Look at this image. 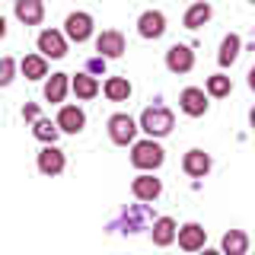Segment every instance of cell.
<instances>
[{"instance_id":"ac0fdd59","label":"cell","mask_w":255,"mask_h":255,"mask_svg":"<svg viewBox=\"0 0 255 255\" xmlns=\"http://www.w3.org/2000/svg\"><path fill=\"white\" fill-rule=\"evenodd\" d=\"M220 249H223L220 255H246L249 252V236L243 230H230V233H223Z\"/></svg>"},{"instance_id":"9c48e42d","label":"cell","mask_w":255,"mask_h":255,"mask_svg":"<svg viewBox=\"0 0 255 255\" xmlns=\"http://www.w3.org/2000/svg\"><path fill=\"white\" fill-rule=\"evenodd\" d=\"M137 32H140V38H150V42L163 38V32H166V16L159 13V10H147V13H140V19H137Z\"/></svg>"},{"instance_id":"ba28073f","label":"cell","mask_w":255,"mask_h":255,"mask_svg":"<svg viewBox=\"0 0 255 255\" xmlns=\"http://www.w3.org/2000/svg\"><path fill=\"white\" fill-rule=\"evenodd\" d=\"M175 239H179V246L185 252H198V249H204V243H207V230L201 223H185V227L175 230Z\"/></svg>"},{"instance_id":"8fae6325","label":"cell","mask_w":255,"mask_h":255,"mask_svg":"<svg viewBox=\"0 0 255 255\" xmlns=\"http://www.w3.org/2000/svg\"><path fill=\"white\" fill-rule=\"evenodd\" d=\"M166 67H169L172 74H188V70L195 67V51H191L188 45H172L169 51H166Z\"/></svg>"},{"instance_id":"cb8c5ba5","label":"cell","mask_w":255,"mask_h":255,"mask_svg":"<svg viewBox=\"0 0 255 255\" xmlns=\"http://www.w3.org/2000/svg\"><path fill=\"white\" fill-rule=\"evenodd\" d=\"M204 93H207V96H214V99H223V96H230V93H233V83H230V77L214 74V77H207Z\"/></svg>"},{"instance_id":"277c9868","label":"cell","mask_w":255,"mask_h":255,"mask_svg":"<svg viewBox=\"0 0 255 255\" xmlns=\"http://www.w3.org/2000/svg\"><path fill=\"white\" fill-rule=\"evenodd\" d=\"M64 35L70 38V42H86V38L93 35V16L90 13H83V10H77V13H70L67 19H64Z\"/></svg>"},{"instance_id":"4316f807","label":"cell","mask_w":255,"mask_h":255,"mask_svg":"<svg viewBox=\"0 0 255 255\" xmlns=\"http://www.w3.org/2000/svg\"><path fill=\"white\" fill-rule=\"evenodd\" d=\"M22 118H29V122H35V118H38V106H35V102H29V106L22 109Z\"/></svg>"},{"instance_id":"3957f363","label":"cell","mask_w":255,"mask_h":255,"mask_svg":"<svg viewBox=\"0 0 255 255\" xmlns=\"http://www.w3.org/2000/svg\"><path fill=\"white\" fill-rule=\"evenodd\" d=\"M109 137H112V143H118V147L134 143V137H137V122H134L131 115H125V112L112 115L109 118Z\"/></svg>"},{"instance_id":"8992f818","label":"cell","mask_w":255,"mask_h":255,"mask_svg":"<svg viewBox=\"0 0 255 255\" xmlns=\"http://www.w3.org/2000/svg\"><path fill=\"white\" fill-rule=\"evenodd\" d=\"M125 35L118 29H106L102 35H96V51H99V58L102 61H109V58H122L125 54Z\"/></svg>"},{"instance_id":"484cf974","label":"cell","mask_w":255,"mask_h":255,"mask_svg":"<svg viewBox=\"0 0 255 255\" xmlns=\"http://www.w3.org/2000/svg\"><path fill=\"white\" fill-rule=\"evenodd\" d=\"M13 77H16V61L3 54V58H0V86H10Z\"/></svg>"},{"instance_id":"f546056e","label":"cell","mask_w":255,"mask_h":255,"mask_svg":"<svg viewBox=\"0 0 255 255\" xmlns=\"http://www.w3.org/2000/svg\"><path fill=\"white\" fill-rule=\"evenodd\" d=\"M201 255H220V252H214V249H198Z\"/></svg>"},{"instance_id":"5b68a950","label":"cell","mask_w":255,"mask_h":255,"mask_svg":"<svg viewBox=\"0 0 255 255\" xmlns=\"http://www.w3.org/2000/svg\"><path fill=\"white\" fill-rule=\"evenodd\" d=\"M64 166H67V156H64V150H58L54 143H45L42 150H38V172L42 175H61Z\"/></svg>"},{"instance_id":"7c38bea8","label":"cell","mask_w":255,"mask_h":255,"mask_svg":"<svg viewBox=\"0 0 255 255\" xmlns=\"http://www.w3.org/2000/svg\"><path fill=\"white\" fill-rule=\"evenodd\" d=\"M131 191H134V198H137V201H156V198L163 195V182L153 179L150 172H140L137 179L131 182Z\"/></svg>"},{"instance_id":"30bf717a","label":"cell","mask_w":255,"mask_h":255,"mask_svg":"<svg viewBox=\"0 0 255 255\" xmlns=\"http://www.w3.org/2000/svg\"><path fill=\"white\" fill-rule=\"evenodd\" d=\"M179 106H182L185 115L201 118L204 112H207V93L198 90V86H188V90H182V96H179Z\"/></svg>"},{"instance_id":"ffe728a7","label":"cell","mask_w":255,"mask_h":255,"mask_svg":"<svg viewBox=\"0 0 255 255\" xmlns=\"http://www.w3.org/2000/svg\"><path fill=\"white\" fill-rule=\"evenodd\" d=\"M214 16V10H211V3H204V0H195V3L188 6V13H185V29H201L207 19Z\"/></svg>"},{"instance_id":"e0dca14e","label":"cell","mask_w":255,"mask_h":255,"mask_svg":"<svg viewBox=\"0 0 255 255\" xmlns=\"http://www.w3.org/2000/svg\"><path fill=\"white\" fill-rule=\"evenodd\" d=\"M102 93H106L112 102H128V99H131V93H134V86H131V80H128V77H109L106 86H102Z\"/></svg>"},{"instance_id":"9a60e30c","label":"cell","mask_w":255,"mask_h":255,"mask_svg":"<svg viewBox=\"0 0 255 255\" xmlns=\"http://www.w3.org/2000/svg\"><path fill=\"white\" fill-rule=\"evenodd\" d=\"M182 169H185L188 175H195V179H204V175L211 172V156L195 147V150L185 153V159H182Z\"/></svg>"},{"instance_id":"52a82bcc","label":"cell","mask_w":255,"mask_h":255,"mask_svg":"<svg viewBox=\"0 0 255 255\" xmlns=\"http://www.w3.org/2000/svg\"><path fill=\"white\" fill-rule=\"evenodd\" d=\"M38 51H42V58H54L61 61L64 54H67V38H64V32H54V29H45L42 35H38Z\"/></svg>"},{"instance_id":"603a6c76","label":"cell","mask_w":255,"mask_h":255,"mask_svg":"<svg viewBox=\"0 0 255 255\" xmlns=\"http://www.w3.org/2000/svg\"><path fill=\"white\" fill-rule=\"evenodd\" d=\"M19 67H22V74H26V80H42V77H48V61L42 58V54H26Z\"/></svg>"},{"instance_id":"5bb4252c","label":"cell","mask_w":255,"mask_h":255,"mask_svg":"<svg viewBox=\"0 0 255 255\" xmlns=\"http://www.w3.org/2000/svg\"><path fill=\"white\" fill-rule=\"evenodd\" d=\"M13 13L22 26H38V22L45 19V3L42 0H16Z\"/></svg>"},{"instance_id":"6da1fadb","label":"cell","mask_w":255,"mask_h":255,"mask_svg":"<svg viewBox=\"0 0 255 255\" xmlns=\"http://www.w3.org/2000/svg\"><path fill=\"white\" fill-rule=\"evenodd\" d=\"M175 128V118H172V112L169 109H163V106H150V109H143L140 112V122H137V131H143L147 137H166Z\"/></svg>"},{"instance_id":"d4e9b609","label":"cell","mask_w":255,"mask_h":255,"mask_svg":"<svg viewBox=\"0 0 255 255\" xmlns=\"http://www.w3.org/2000/svg\"><path fill=\"white\" fill-rule=\"evenodd\" d=\"M32 134H35L42 143H54L61 137V131H58V125L51 122V118H35V128H32Z\"/></svg>"},{"instance_id":"7a4b0ae2","label":"cell","mask_w":255,"mask_h":255,"mask_svg":"<svg viewBox=\"0 0 255 255\" xmlns=\"http://www.w3.org/2000/svg\"><path fill=\"white\" fill-rule=\"evenodd\" d=\"M163 159H166V150L159 147L153 137L134 140V143H131V166H134V169L153 172V169H159V166H163Z\"/></svg>"},{"instance_id":"4fadbf2b","label":"cell","mask_w":255,"mask_h":255,"mask_svg":"<svg viewBox=\"0 0 255 255\" xmlns=\"http://www.w3.org/2000/svg\"><path fill=\"white\" fill-rule=\"evenodd\" d=\"M54 125H58V131H64V134H80L83 125H86V115H83L80 106H64L58 112V122Z\"/></svg>"},{"instance_id":"d6986e66","label":"cell","mask_w":255,"mask_h":255,"mask_svg":"<svg viewBox=\"0 0 255 255\" xmlns=\"http://www.w3.org/2000/svg\"><path fill=\"white\" fill-rule=\"evenodd\" d=\"M239 51H243V38H239L236 32H230V35H227V38L220 42V54H217L220 67H230V64H236Z\"/></svg>"},{"instance_id":"2e32d148","label":"cell","mask_w":255,"mask_h":255,"mask_svg":"<svg viewBox=\"0 0 255 255\" xmlns=\"http://www.w3.org/2000/svg\"><path fill=\"white\" fill-rule=\"evenodd\" d=\"M175 220L172 217H156L153 220V227H150V236H153V246H159V249H163V246H172L175 243Z\"/></svg>"},{"instance_id":"44dd1931","label":"cell","mask_w":255,"mask_h":255,"mask_svg":"<svg viewBox=\"0 0 255 255\" xmlns=\"http://www.w3.org/2000/svg\"><path fill=\"white\" fill-rule=\"evenodd\" d=\"M67 86H70V77L67 74H51V77L45 80V99L48 102H64Z\"/></svg>"},{"instance_id":"f1b7e54d","label":"cell","mask_w":255,"mask_h":255,"mask_svg":"<svg viewBox=\"0 0 255 255\" xmlns=\"http://www.w3.org/2000/svg\"><path fill=\"white\" fill-rule=\"evenodd\" d=\"M3 35H6V19L0 16V38H3Z\"/></svg>"},{"instance_id":"83f0119b","label":"cell","mask_w":255,"mask_h":255,"mask_svg":"<svg viewBox=\"0 0 255 255\" xmlns=\"http://www.w3.org/2000/svg\"><path fill=\"white\" fill-rule=\"evenodd\" d=\"M99 70H106V61H102V58H93L90 61V74H99Z\"/></svg>"},{"instance_id":"7402d4cb","label":"cell","mask_w":255,"mask_h":255,"mask_svg":"<svg viewBox=\"0 0 255 255\" xmlns=\"http://www.w3.org/2000/svg\"><path fill=\"white\" fill-rule=\"evenodd\" d=\"M70 90L77 93V99H93V96L99 93V80H96L93 74H77L74 80H70Z\"/></svg>"}]
</instances>
